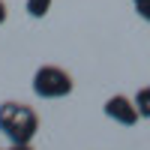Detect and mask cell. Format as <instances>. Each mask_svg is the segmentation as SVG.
Masks as SVG:
<instances>
[{
	"instance_id": "cell-1",
	"label": "cell",
	"mask_w": 150,
	"mask_h": 150,
	"mask_svg": "<svg viewBox=\"0 0 150 150\" xmlns=\"http://www.w3.org/2000/svg\"><path fill=\"white\" fill-rule=\"evenodd\" d=\"M0 132L9 144H30L39 132V114L24 102H3L0 105Z\"/></svg>"
},
{
	"instance_id": "cell-2",
	"label": "cell",
	"mask_w": 150,
	"mask_h": 150,
	"mask_svg": "<svg viewBox=\"0 0 150 150\" xmlns=\"http://www.w3.org/2000/svg\"><path fill=\"white\" fill-rule=\"evenodd\" d=\"M33 93L39 99H63L72 93V75L60 66H39L33 72Z\"/></svg>"
},
{
	"instance_id": "cell-3",
	"label": "cell",
	"mask_w": 150,
	"mask_h": 150,
	"mask_svg": "<svg viewBox=\"0 0 150 150\" xmlns=\"http://www.w3.org/2000/svg\"><path fill=\"white\" fill-rule=\"evenodd\" d=\"M102 111H105V117L108 120H114V123H120V126H135L138 123V108H135V99H129V96H123V93H114V96H108L105 99V105H102Z\"/></svg>"
},
{
	"instance_id": "cell-4",
	"label": "cell",
	"mask_w": 150,
	"mask_h": 150,
	"mask_svg": "<svg viewBox=\"0 0 150 150\" xmlns=\"http://www.w3.org/2000/svg\"><path fill=\"white\" fill-rule=\"evenodd\" d=\"M51 3H54V0H27L24 9H27L30 18H45L48 12H51Z\"/></svg>"
},
{
	"instance_id": "cell-5",
	"label": "cell",
	"mask_w": 150,
	"mask_h": 150,
	"mask_svg": "<svg viewBox=\"0 0 150 150\" xmlns=\"http://www.w3.org/2000/svg\"><path fill=\"white\" fill-rule=\"evenodd\" d=\"M135 108H138V114L144 120H150V87H141L135 93Z\"/></svg>"
},
{
	"instance_id": "cell-6",
	"label": "cell",
	"mask_w": 150,
	"mask_h": 150,
	"mask_svg": "<svg viewBox=\"0 0 150 150\" xmlns=\"http://www.w3.org/2000/svg\"><path fill=\"white\" fill-rule=\"evenodd\" d=\"M132 6H135V12H138V18L150 21V0H132Z\"/></svg>"
},
{
	"instance_id": "cell-7",
	"label": "cell",
	"mask_w": 150,
	"mask_h": 150,
	"mask_svg": "<svg viewBox=\"0 0 150 150\" xmlns=\"http://www.w3.org/2000/svg\"><path fill=\"white\" fill-rule=\"evenodd\" d=\"M6 150H33V147H30V144H9Z\"/></svg>"
},
{
	"instance_id": "cell-8",
	"label": "cell",
	"mask_w": 150,
	"mask_h": 150,
	"mask_svg": "<svg viewBox=\"0 0 150 150\" xmlns=\"http://www.w3.org/2000/svg\"><path fill=\"white\" fill-rule=\"evenodd\" d=\"M3 21H6V3L0 0V24H3Z\"/></svg>"
}]
</instances>
